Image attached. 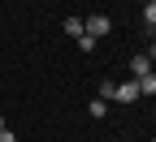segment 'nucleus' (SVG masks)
<instances>
[{"mask_svg": "<svg viewBox=\"0 0 156 142\" xmlns=\"http://www.w3.org/2000/svg\"><path fill=\"white\" fill-rule=\"evenodd\" d=\"M83 30H87L91 39H104V35L113 30V22H108V17H104V13H91V17H87V22H83Z\"/></svg>", "mask_w": 156, "mask_h": 142, "instance_id": "f257e3e1", "label": "nucleus"}, {"mask_svg": "<svg viewBox=\"0 0 156 142\" xmlns=\"http://www.w3.org/2000/svg\"><path fill=\"white\" fill-rule=\"evenodd\" d=\"M134 99H139V86H134V78L113 86V104H134Z\"/></svg>", "mask_w": 156, "mask_h": 142, "instance_id": "f03ea898", "label": "nucleus"}, {"mask_svg": "<svg viewBox=\"0 0 156 142\" xmlns=\"http://www.w3.org/2000/svg\"><path fill=\"white\" fill-rule=\"evenodd\" d=\"M139 5H147V0H139Z\"/></svg>", "mask_w": 156, "mask_h": 142, "instance_id": "9d476101", "label": "nucleus"}, {"mask_svg": "<svg viewBox=\"0 0 156 142\" xmlns=\"http://www.w3.org/2000/svg\"><path fill=\"white\" fill-rule=\"evenodd\" d=\"M134 86H139V95H156V73H143V78H134Z\"/></svg>", "mask_w": 156, "mask_h": 142, "instance_id": "7ed1b4c3", "label": "nucleus"}, {"mask_svg": "<svg viewBox=\"0 0 156 142\" xmlns=\"http://www.w3.org/2000/svg\"><path fill=\"white\" fill-rule=\"evenodd\" d=\"M152 142H156V138H152Z\"/></svg>", "mask_w": 156, "mask_h": 142, "instance_id": "9b49d317", "label": "nucleus"}, {"mask_svg": "<svg viewBox=\"0 0 156 142\" xmlns=\"http://www.w3.org/2000/svg\"><path fill=\"white\" fill-rule=\"evenodd\" d=\"M143 26L156 30V0H147V5H143Z\"/></svg>", "mask_w": 156, "mask_h": 142, "instance_id": "0eeeda50", "label": "nucleus"}, {"mask_svg": "<svg viewBox=\"0 0 156 142\" xmlns=\"http://www.w3.org/2000/svg\"><path fill=\"white\" fill-rule=\"evenodd\" d=\"M65 35L69 39H83L87 30H83V17H65Z\"/></svg>", "mask_w": 156, "mask_h": 142, "instance_id": "39448f33", "label": "nucleus"}, {"mask_svg": "<svg viewBox=\"0 0 156 142\" xmlns=\"http://www.w3.org/2000/svg\"><path fill=\"white\" fill-rule=\"evenodd\" d=\"M0 129H5V116H0Z\"/></svg>", "mask_w": 156, "mask_h": 142, "instance_id": "1a4fd4ad", "label": "nucleus"}, {"mask_svg": "<svg viewBox=\"0 0 156 142\" xmlns=\"http://www.w3.org/2000/svg\"><path fill=\"white\" fill-rule=\"evenodd\" d=\"M130 73H134V78L152 73V60H147V56H134V60H130Z\"/></svg>", "mask_w": 156, "mask_h": 142, "instance_id": "20e7f679", "label": "nucleus"}, {"mask_svg": "<svg viewBox=\"0 0 156 142\" xmlns=\"http://www.w3.org/2000/svg\"><path fill=\"white\" fill-rule=\"evenodd\" d=\"M0 142H17V138H13V129H0Z\"/></svg>", "mask_w": 156, "mask_h": 142, "instance_id": "6e6552de", "label": "nucleus"}, {"mask_svg": "<svg viewBox=\"0 0 156 142\" xmlns=\"http://www.w3.org/2000/svg\"><path fill=\"white\" fill-rule=\"evenodd\" d=\"M87 112H91L95 121H100V116H108V99H100V95H95V99H91V108H87Z\"/></svg>", "mask_w": 156, "mask_h": 142, "instance_id": "423d86ee", "label": "nucleus"}]
</instances>
